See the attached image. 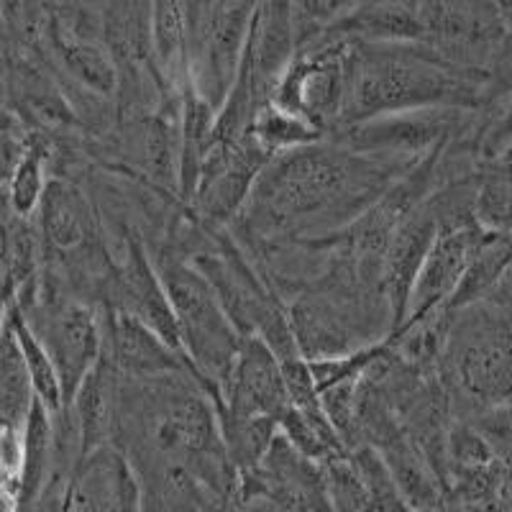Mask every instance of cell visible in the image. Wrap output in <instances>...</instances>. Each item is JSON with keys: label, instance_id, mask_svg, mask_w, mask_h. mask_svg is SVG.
I'll return each instance as SVG.
<instances>
[{"label": "cell", "instance_id": "cell-2", "mask_svg": "<svg viewBox=\"0 0 512 512\" xmlns=\"http://www.w3.org/2000/svg\"><path fill=\"white\" fill-rule=\"evenodd\" d=\"M487 90L489 75L456 67L418 44L354 39L341 128L420 108H482Z\"/></svg>", "mask_w": 512, "mask_h": 512}, {"label": "cell", "instance_id": "cell-32", "mask_svg": "<svg viewBox=\"0 0 512 512\" xmlns=\"http://www.w3.org/2000/svg\"><path fill=\"white\" fill-rule=\"evenodd\" d=\"M500 502H502V507H505V510L512 512V464H505V469H502Z\"/></svg>", "mask_w": 512, "mask_h": 512}, {"label": "cell", "instance_id": "cell-20", "mask_svg": "<svg viewBox=\"0 0 512 512\" xmlns=\"http://www.w3.org/2000/svg\"><path fill=\"white\" fill-rule=\"evenodd\" d=\"M0 428L24 431L26 420L36 405V387L31 379L16 333L3 320V338H0Z\"/></svg>", "mask_w": 512, "mask_h": 512}, {"label": "cell", "instance_id": "cell-24", "mask_svg": "<svg viewBox=\"0 0 512 512\" xmlns=\"http://www.w3.org/2000/svg\"><path fill=\"white\" fill-rule=\"evenodd\" d=\"M3 320H6L11 331L16 333V341L21 346V354L26 359V367H29L31 379H34L36 397H39L44 405H47L52 413H59L64 408V392L62 382H59V372L54 367L52 356L44 349V344L39 341L31 326L26 323V318L21 315V310L13 308V305H3Z\"/></svg>", "mask_w": 512, "mask_h": 512}, {"label": "cell", "instance_id": "cell-33", "mask_svg": "<svg viewBox=\"0 0 512 512\" xmlns=\"http://www.w3.org/2000/svg\"><path fill=\"white\" fill-rule=\"evenodd\" d=\"M497 11H500L502 26H505V41L512 44V0H497Z\"/></svg>", "mask_w": 512, "mask_h": 512}, {"label": "cell", "instance_id": "cell-1", "mask_svg": "<svg viewBox=\"0 0 512 512\" xmlns=\"http://www.w3.org/2000/svg\"><path fill=\"white\" fill-rule=\"evenodd\" d=\"M408 169L328 136L269 159L228 231L244 251L328 236L364 216Z\"/></svg>", "mask_w": 512, "mask_h": 512}, {"label": "cell", "instance_id": "cell-9", "mask_svg": "<svg viewBox=\"0 0 512 512\" xmlns=\"http://www.w3.org/2000/svg\"><path fill=\"white\" fill-rule=\"evenodd\" d=\"M297 49H300V34H297L292 0H256L239 75L233 80L231 90L244 95L259 113L264 105L272 103L274 90L295 59Z\"/></svg>", "mask_w": 512, "mask_h": 512}, {"label": "cell", "instance_id": "cell-4", "mask_svg": "<svg viewBox=\"0 0 512 512\" xmlns=\"http://www.w3.org/2000/svg\"><path fill=\"white\" fill-rule=\"evenodd\" d=\"M149 251L175 308L182 351L195 377L203 382L213 402H218L246 336L223 308L208 277L185 251L172 244L149 246Z\"/></svg>", "mask_w": 512, "mask_h": 512}, {"label": "cell", "instance_id": "cell-19", "mask_svg": "<svg viewBox=\"0 0 512 512\" xmlns=\"http://www.w3.org/2000/svg\"><path fill=\"white\" fill-rule=\"evenodd\" d=\"M41 236L34 218L3 205V305L18 303L41 280Z\"/></svg>", "mask_w": 512, "mask_h": 512}, {"label": "cell", "instance_id": "cell-10", "mask_svg": "<svg viewBox=\"0 0 512 512\" xmlns=\"http://www.w3.org/2000/svg\"><path fill=\"white\" fill-rule=\"evenodd\" d=\"M272 154L264 152L254 136L236 144H216L200 172L195 195L187 203L198 221L216 228H228L244 210L256 180L269 164Z\"/></svg>", "mask_w": 512, "mask_h": 512}, {"label": "cell", "instance_id": "cell-30", "mask_svg": "<svg viewBox=\"0 0 512 512\" xmlns=\"http://www.w3.org/2000/svg\"><path fill=\"white\" fill-rule=\"evenodd\" d=\"M484 303L495 305L502 313H507L512 318V264L500 274V280L495 282V287L482 297Z\"/></svg>", "mask_w": 512, "mask_h": 512}, {"label": "cell", "instance_id": "cell-29", "mask_svg": "<svg viewBox=\"0 0 512 512\" xmlns=\"http://www.w3.org/2000/svg\"><path fill=\"white\" fill-rule=\"evenodd\" d=\"M502 464H512V400L472 420Z\"/></svg>", "mask_w": 512, "mask_h": 512}, {"label": "cell", "instance_id": "cell-23", "mask_svg": "<svg viewBox=\"0 0 512 512\" xmlns=\"http://www.w3.org/2000/svg\"><path fill=\"white\" fill-rule=\"evenodd\" d=\"M477 226L487 233H512V154L484 159L479 167Z\"/></svg>", "mask_w": 512, "mask_h": 512}, {"label": "cell", "instance_id": "cell-6", "mask_svg": "<svg viewBox=\"0 0 512 512\" xmlns=\"http://www.w3.org/2000/svg\"><path fill=\"white\" fill-rule=\"evenodd\" d=\"M351 57L354 39L333 29L305 41L274 90L272 103L305 118L326 136L336 134L349 100Z\"/></svg>", "mask_w": 512, "mask_h": 512}, {"label": "cell", "instance_id": "cell-31", "mask_svg": "<svg viewBox=\"0 0 512 512\" xmlns=\"http://www.w3.org/2000/svg\"><path fill=\"white\" fill-rule=\"evenodd\" d=\"M443 512H510L502 507V502H454L446 505Z\"/></svg>", "mask_w": 512, "mask_h": 512}, {"label": "cell", "instance_id": "cell-15", "mask_svg": "<svg viewBox=\"0 0 512 512\" xmlns=\"http://www.w3.org/2000/svg\"><path fill=\"white\" fill-rule=\"evenodd\" d=\"M118 400H121V374L113 364L100 359L93 374L77 390L75 400L67 405L75 415L77 431H80L82 461L100 448L116 443Z\"/></svg>", "mask_w": 512, "mask_h": 512}, {"label": "cell", "instance_id": "cell-5", "mask_svg": "<svg viewBox=\"0 0 512 512\" xmlns=\"http://www.w3.org/2000/svg\"><path fill=\"white\" fill-rule=\"evenodd\" d=\"M21 310L31 331L52 356L64 392V408L75 400L82 382L103 359V328L98 305L67 295L59 287L39 280L24 300L11 303Z\"/></svg>", "mask_w": 512, "mask_h": 512}, {"label": "cell", "instance_id": "cell-12", "mask_svg": "<svg viewBox=\"0 0 512 512\" xmlns=\"http://www.w3.org/2000/svg\"><path fill=\"white\" fill-rule=\"evenodd\" d=\"M216 408L239 415H262V418H274L277 423L290 410V392H287L282 364L262 338H244Z\"/></svg>", "mask_w": 512, "mask_h": 512}, {"label": "cell", "instance_id": "cell-25", "mask_svg": "<svg viewBox=\"0 0 512 512\" xmlns=\"http://www.w3.org/2000/svg\"><path fill=\"white\" fill-rule=\"evenodd\" d=\"M249 134L254 136V139L262 144L264 152H269L272 157L292 152V149H300V146L315 144V141L328 139L323 131H318V128L313 126V123L295 116V113L285 111V108H280L277 103L264 105L262 111L256 113Z\"/></svg>", "mask_w": 512, "mask_h": 512}, {"label": "cell", "instance_id": "cell-7", "mask_svg": "<svg viewBox=\"0 0 512 512\" xmlns=\"http://www.w3.org/2000/svg\"><path fill=\"white\" fill-rule=\"evenodd\" d=\"M413 16L415 44L446 62L492 77L505 47L497 0H405Z\"/></svg>", "mask_w": 512, "mask_h": 512}, {"label": "cell", "instance_id": "cell-16", "mask_svg": "<svg viewBox=\"0 0 512 512\" xmlns=\"http://www.w3.org/2000/svg\"><path fill=\"white\" fill-rule=\"evenodd\" d=\"M377 451L384 456L387 466H390L408 512L446 510V487H443L438 474L433 472V466L428 464L418 443L408 436L405 428L395 433L390 441H384Z\"/></svg>", "mask_w": 512, "mask_h": 512}, {"label": "cell", "instance_id": "cell-8", "mask_svg": "<svg viewBox=\"0 0 512 512\" xmlns=\"http://www.w3.org/2000/svg\"><path fill=\"white\" fill-rule=\"evenodd\" d=\"M479 108H420L387 113L341 128L331 139L379 159L415 167L436 149L472 134Z\"/></svg>", "mask_w": 512, "mask_h": 512}, {"label": "cell", "instance_id": "cell-27", "mask_svg": "<svg viewBox=\"0 0 512 512\" xmlns=\"http://www.w3.org/2000/svg\"><path fill=\"white\" fill-rule=\"evenodd\" d=\"M323 474H326L328 497H331L333 512H372L367 489L361 484L359 474L354 472L349 454L326 461L323 464Z\"/></svg>", "mask_w": 512, "mask_h": 512}, {"label": "cell", "instance_id": "cell-26", "mask_svg": "<svg viewBox=\"0 0 512 512\" xmlns=\"http://www.w3.org/2000/svg\"><path fill=\"white\" fill-rule=\"evenodd\" d=\"M349 461L354 466V472L359 474L364 489H367L372 512H408L390 466H387V461H384L377 448L364 443V446L349 451Z\"/></svg>", "mask_w": 512, "mask_h": 512}, {"label": "cell", "instance_id": "cell-28", "mask_svg": "<svg viewBox=\"0 0 512 512\" xmlns=\"http://www.w3.org/2000/svg\"><path fill=\"white\" fill-rule=\"evenodd\" d=\"M497 461L495 451L487 443V438L479 433L472 420H454L451 433H448V466L451 469H464V466H482ZM451 477V472H448Z\"/></svg>", "mask_w": 512, "mask_h": 512}, {"label": "cell", "instance_id": "cell-13", "mask_svg": "<svg viewBox=\"0 0 512 512\" xmlns=\"http://www.w3.org/2000/svg\"><path fill=\"white\" fill-rule=\"evenodd\" d=\"M484 233L487 231H482L479 226L438 233L436 244H433L431 254L425 256L423 269H420L418 280H415L408 315H405L402 328L415 326L420 320L431 318L433 313L451 305L454 295L459 292L466 269L472 264L474 251L482 244Z\"/></svg>", "mask_w": 512, "mask_h": 512}, {"label": "cell", "instance_id": "cell-17", "mask_svg": "<svg viewBox=\"0 0 512 512\" xmlns=\"http://www.w3.org/2000/svg\"><path fill=\"white\" fill-rule=\"evenodd\" d=\"M216 126L218 105L187 82L180 103V198L185 205L195 195L205 159L216 146Z\"/></svg>", "mask_w": 512, "mask_h": 512}, {"label": "cell", "instance_id": "cell-3", "mask_svg": "<svg viewBox=\"0 0 512 512\" xmlns=\"http://www.w3.org/2000/svg\"><path fill=\"white\" fill-rule=\"evenodd\" d=\"M438 377L451 397L456 420H474L502 402H510V315L484 300L454 310L438 359Z\"/></svg>", "mask_w": 512, "mask_h": 512}, {"label": "cell", "instance_id": "cell-14", "mask_svg": "<svg viewBox=\"0 0 512 512\" xmlns=\"http://www.w3.org/2000/svg\"><path fill=\"white\" fill-rule=\"evenodd\" d=\"M438 239V223L428 203H420L405 221L397 226L387 254H384L382 285L392 310V336L402 328L408 315L410 295L423 269L425 256L431 254Z\"/></svg>", "mask_w": 512, "mask_h": 512}, {"label": "cell", "instance_id": "cell-22", "mask_svg": "<svg viewBox=\"0 0 512 512\" xmlns=\"http://www.w3.org/2000/svg\"><path fill=\"white\" fill-rule=\"evenodd\" d=\"M280 433L300 454L318 461V464L349 454L320 405H313V408H292L290 405V410L280 420Z\"/></svg>", "mask_w": 512, "mask_h": 512}, {"label": "cell", "instance_id": "cell-21", "mask_svg": "<svg viewBox=\"0 0 512 512\" xmlns=\"http://www.w3.org/2000/svg\"><path fill=\"white\" fill-rule=\"evenodd\" d=\"M216 410L231 464L239 472L262 464L274 438L280 436V423L274 418H262V415H239L221 408Z\"/></svg>", "mask_w": 512, "mask_h": 512}, {"label": "cell", "instance_id": "cell-18", "mask_svg": "<svg viewBox=\"0 0 512 512\" xmlns=\"http://www.w3.org/2000/svg\"><path fill=\"white\" fill-rule=\"evenodd\" d=\"M149 44L162 88L180 93L190 82V34L180 0H152Z\"/></svg>", "mask_w": 512, "mask_h": 512}, {"label": "cell", "instance_id": "cell-11", "mask_svg": "<svg viewBox=\"0 0 512 512\" xmlns=\"http://www.w3.org/2000/svg\"><path fill=\"white\" fill-rule=\"evenodd\" d=\"M103 328V359L128 379H157L192 372L190 361L154 328L111 305H98ZM195 374V372H192Z\"/></svg>", "mask_w": 512, "mask_h": 512}]
</instances>
